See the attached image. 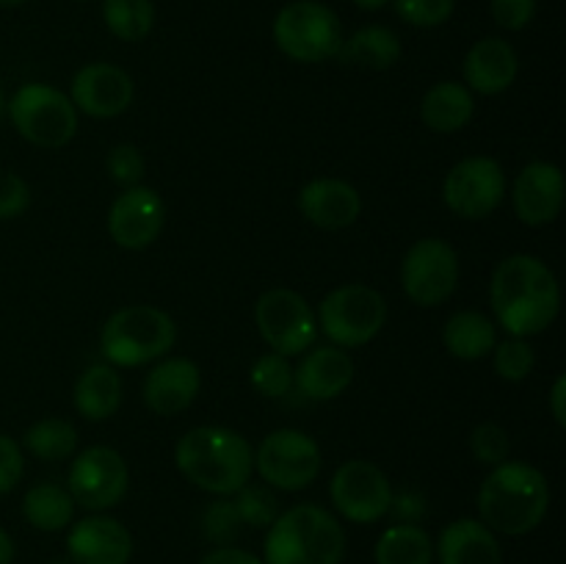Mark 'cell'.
Returning <instances> with one entry per match:
<instances>
[{
	"mask_svg": "<svg viewBox=\"0 0 566 564\" xmlns=\"http://www.w3.org/2000/svg\"><path fill=\"white\" fill-rule=\"evenodd\" d=\"M470 451H473L475 462L495 468V464L506 462L509 459L512 442H509V435L503 426L481 424V426H475L473 435H470Z\"/></svg>",
	"mask_w": 566,
	"mask_h": 564,
	"instance_id": "cell-37",
	"label": "cell"
},
{
	"mask_svg": "<svg viewBox=\"0 0 566 564\" xmlns=\"http://www.w3.org/2000/svg\"><path fill=\"white\" fill-rule=\"evenodd\" d=\"M22 473H25V459L20 442L9 435H0V495L14 490Z\"/></svg>",
	"mask_w": 566,
	"mask_h": 564,
	"instance_id": "cell-41",
	"label": "cell"
},
{
	"mask_svg": "<svg viewBox=\"0 0 566 564\" xmlns=\"http://www.w3.org/2000/svg\"><path fill=\"white\" fill-rule=\"evenodd\" d=\"M130 487V470L125 457L111 446H88L72 459L66 490L75 506L88 512H105L122 503Z\"/></svg>",
	"mask_w": 566,
	"mask_h": 564,
	"instance_id": "cell-11",
	"label": "cell"
},
{
	"mask_svg": "<svg viewBox=\"0 0 566 564\" xmlns=\"http://www.w3.org/2000/svg\"><path fill=\"white\" fill-rule=\"evenodd\" d=\"M490 304L501 330L512 337H531L558 318L562 288L542 258L509 254L492 271Z\"/></svg>",
	"mask_w": 566,
	"mask_h": 564,
	"instance_id": "cell-1",
	"label": "cell"
},
{
	"mask_svg": "<svg viewBox=\"0 0 566 564\" xmlns=\"http://www.w3.org/2000/svg\"><path fill=\"white\" fill-rule=\"evenodd\" d=\"M72 564H127L133 556V536L125 523L108 514H88L77 520L66 536Z\"/></svg>",
	"mask_w": 566,
	"mask_h": 564,
	"instance_id": "cell-18",
	"label": "cell"
},
{
	"mask_svg": "<svg viewBox=\"0 0 566 564\" xmlns=\"http://www.w3.org/2000/svg\"><path fill=\"white\" fill-rule=\"evenodd\" d=\"M177 326L166 310L153 304H127L111 313L99 332V352L114 368H138L169 354Z\"/></svg>",
	"mask_w": 566,
	"mask_h": 564,
	"instance_id": "cell-5",
	"label": "cell"
},
{
	"mask_svg": "<svg viewBox=\"0 0 566 564\" xmlns=\"http://www.w3.org/2000/svg\"><path fill=\"white\" fill-rule=\"evenodd\" d=\"M6 103H9V100H6L3 88H0V119H3V114H6Z\"/></svg>",
	"mask_w": 566,
	"mask_h": 564,
	"instance_id": "cell-48",
	"label": "cell"
},
{
	"mask_svg": "<svg viewBox=\"0 0 566 564\" xmlns=\"http://www.w3.org/2000/svg\"><path fill=\"white\" fill-rule=\"evenodd\" d=\"M440 564H503L497 534L481 520L462 518L448 523L437 540Z\"/></svg>",
	"mask_w": 566,
	"mask_h": 564,
	"instance_id": "cell-23",
	"label": "cell"
},
{
	"mask_svg": "<svg viewBox=\"0 0 566 564\" xmlns=\"http://www.w3.org/2000/svg\"><path fill=\"white\" fill-rule=\"evenodd\" d=\"M22 514H25L28 525L36 531L53 534V531L72 525L75 518V501H72L66 487L44 481V484H33L22 498Z\"/></svg>",
	"mask_w": 566,
	"mask_h": 564,
	"instance_id": "cell-28",
	"label": "cell"
},
{
	"mask_svg": "<svg viewBox=\"0 0 566 564\" xmlns=\"http://www.w3.org/2000/svg\"><path fill=\"white\" fill-rule=\"evenodd\" d=\"M403 48L401 39L392 28L387 25H363L352 33L348 39H343V48L337 53V59L343 64L363 66V70L385 72L390 66L398 64Z\"/></svg>",
	"mask_w": 566,
	"mask_h": 564,
	"instance_id": "cell-26",
	"label": "cell"
},
{
	"mask_svg": "<svg viewBox=\"0 0 566 564\" xmlns=\"http://www.w3.org/2000/svg\"><path fill=\"white\" fill-rule=\"evenodd\" d=\"M31 205V188L17 171L0 169V221L22 216Z\"/></svg>",
	"mask_w": 566,
	"mask_h": 564,
	"instance_id": "cell-39",
	"label": "cell"
},
{
	"mask_svg": "<svg viewBox=\"0 0 566 564\" xmlns=\"http://www.w3.org/2000/svg\"><path fill=\"white\" fill-rule=\"evenodd\" d=\"M475 114V97L464 83L440 81L423 94L420 116L434 133H459L470 125Z\"/></svg>",
	"mask_w": 566,
	"mask_h": 564,
	"instance_id": "cell-25",
	"label": "cell"
},
{
	"mask_svg": "<svg viewBox=\"0 0 566 564\" xmlns=\"http://www.w3.org/2000/svg\"><path fill=\"white\" fill-rule=\"evenodd\" d=\"M254 321H258V332L271 352L282 354V357H293V354H304L313 348L315 337H318V321H315V310L310 307L307 299L302 293L291 291V288H271L254 304Z\"/></svg>",
	"mask_w": 566,
	"mask_h": 564,
	"instance_id": "cell-10",
	"label": "cell"
},
{
	"mask_svg": "<svg viewBox=\"0 0 566 564\" xmlns=\"http://www.w3.org/2000/svg\"><path fill=\"white\" fill-rule=\"evenodd\" d=\"M346 531L318 503L280 512L263 542V564H343Z\"/></svg>",
	"mask_w": 566,
	"mask_h": 564,
	"instance_id": "cell-4",
	"label": "cell"
},
{
	"mask_svg": "<svg viewBox=\"0 0 566 564\" xmlns=\"http://www.w3.org/2000/svg\"><path fill=\"white\" fill-rule=\"evenodd\" d=\"M396 14L412 28H440L457 11V0H390Z\"/></svg>",
	"mask_w": 566,
	"mask_h": 564,
	"instance_id": "cell-36",
	"label": "cell"
},
{
	"mask_svg": "<svg viewBox=\"0 0 566 564\" xmlns=\"http://www.w3.org/2000/svg\"><path fill=\"white\" fill-rule=\"evenodd\" d=\"M352 379L354 359L346 348L337 346L307 348L298 368H293V387H298V393L310 401H332L346 393Z\"/></svg>",
	"mask_w": 566,
	"mask_h": 564,
	"instance_id": "cell-22",
	"label": "cell"
},
{
	"mask_svg": "<svg viewBox=\"0 0 566 564\" xmlns=\"http://www.w3.org/2000/svg\"><path fill=\"white\" fill-rule=\"evenodd\" d=\"M492 359H495V374L506 382L528 379L536 365V354L528 337H509V341L495 343Z\"/></svg>",
	"mask_w": 566,
	"mask_h": 564,
	"instance_id": "cell-33",
	"label": "cell"
},
{
	"mask_svg": "<svg viewBox=\"0 0 566 564\" xmlns=\"http://www.w3.org/2000/svg\"><path fill=\"white\" fill-rule=\"evenodd\" d=\"M329 495L340 518L368 525L390 514L392 484L379 464L368 459H348L332 476Z\"/></svg>",
	"mask_w": 566,
	"mask_h": 564,
	"instance_id": "cell-14",
	"label": "cell"
},
{
	"mask_svg": "<svg viewBox=\"0 0 566 564\" xmlns=\"http://www.w3.org/2000/svg\"><path fill=\"white\" fill-rule=\"evenodd\" d=\"M520 72V55L512 42L501 36H484L468 50L462 64L464 86L473 94L495 97L512 88Z\"/></svg>",
	"mask_w": 566,
	"mask_h": 564,
	"instance_id": "cell-21",
	"label": "cell"
},
{
	"mask_svg": "<svg viewBox=\"0 0 566 564\" xmlns=\"http://www.w3.org/2000/svg\"><path fill=\"white\" fill-rule=\"evenodd\" d=\"M122 396H125V387H122V376L114 365L97 363L88 365L75 382V390H72V404H75L77 412L86 420H108L111 415L119 412Z\"/></svg>",
	"mask_w": 566,
	"mask_h": 564,
	"instance_id": "cell-24",
	"label": "cell"
},
{
	"mask_svg": "<svg viewBox=\"0 0 566 564\" xmlns=\"http://www.w3.org/2000/svg\"><path fill=\"white\" fill-rule=\"evenodd\" d=\"M14 556H17L14 540H11L9 531L0 525V564H14Z\"/></svg>",
	"mask_w": 566,
	"mask_h": 564,
	"instance_id": "cell-45",
	"label": "cell"
},
{
	"mask_svg": "<svg viewBox=\"0 0 566 564\" xmlns=\"http://www.w3.org/2000/svg\"><path fill=\"white\" fill-rule=\"evenodd\" d=\"M166 224V205L160 194L149 186L125 188L108 210V232L116 247L147 249L155 243Z\"/></svg>",
	"mask_w": 566,
	"mask_h": 564,
	"instance_id": "cell-16",
	"label": "cell"
},
{
	"mask_svg": "<svg viewBox=\"0 0 566 564\" xmlns=\"http://www.w3.org/2000/svg\"><path fill=\"white\" fill-rule=\"evenodd\" d=\"M77 3H83V0H77Z\"/></svg>",
	"mask_w": 566,
	"mask_h": 564,
	"instance_id": "cell-49",
	"label": "cell"
},
{
	"mask_svg": "<svg viewBox=\"0 0 566 564\" xmlns=\"http://www.w3.org/2000/svg\"><path fill=\"white\" fill-rule=\"evenodd\" d=\"M232 503H235L241 523L249 525V529H269L280 518V503H276V495L269 487L243 484L235 492Z\"/></svg>",
	"mask_w": 566,
	"mask_h": 564,
	"instance_id": "cell-32",
	"label": "cell"
},
{
	"mask_svg": "<svg viewBox=\"0 0 566 564\" xmlns=\"http://www.w3.org/2000/svg\"><path fill=\"white\" fill-rule=\"evenodd\" d=\"M442 343H446L448 354L464 359V363L484 359L490 357L497 343V324L479 310H462L448 318L446 330H442Z\"/></svg>",
	"mask_w": 566,
	"mask_h": 564,
	"instance_id": "cell-27",
	"label": "cell"
},
{
	"mask_svg": "<svg viewBox=\"0 0 566 564\" xmlns=\"http://www.w3.org/2000/svg\"><path fill=\"white\" fill-rule=\"evenodd\" d=\"M374 558L376 564H431L434 542L418 523H396L379 536Z\"/></svg>",
	"mask_w": 566,
	"mask_h": 564,
	"instance_id": "cell-29",
	"label": "cell"
},
{
	"mask_svg": "<svg viewBox=\"0 0 566 564\" xmlns=\"http://www.w3.org/2000/svg\"><path fill=\"white\" fill-rule=\"evenodd\" d=\"M241 529H243V523H241V518H238V509L230 498H219V501H213L205 506L202 534H205V540L213 542L216 547L235 545Z\"/></svg>",
	"mask_w": 566,
	"mask_h": 564,
	"instance_id": "cell-35",
	"label": "cell"
},
{
	"mask_svg": "<svg viewBox=\"0 0 566 564\" xmlns=\"http://www.w3.org/2000/svg\"><path fill=\"white\" fill-rule=\"evenodd\" d=\"M318 332L337 348H359L374 341L387 321V302L376 288L348 282L335 288L318 304Z\"/></svg>",
	"mask_w": 566,
	"mask_h": 564,
	"instance_id": "cell-7",
	"label": "cell"
},
{
	"mask_svg": "<svg viewBox=\"0 0 566 564\" xmlns=\"http://www.w3.org/2000/svg\"><path fill=\"white\" fill-rule=\"evenodd\" d=\"M254 468L269 487L285 492L307 490L324 468L321 446L298 429H276L263 437L254 453Z\"/></svg>",
	"mask_w": 566,
	"mask_h": 564,
	"instance_id": "cell-9",
	"label": "cell"
},
{
	"mask_svg": "<svg viewBox=\"0 0 566 564\" xmlns=\"http://www.w3.org/2000/svg\"><path fill=\"white\" fill-rule=\"evenodd\" d=\"M202 374L199 365L188 357H169L153 365L144 379V404L155 415H180L197 401Z\"/></svg>",
	"mask_w": 566,
	"mask_h": 564,
	"instance_id": "cell-19",
	"label": "cell"
},
{
	"mask_svg": "<svg viewBox=\"0 0 566 564\" xmlns=\"http://www.w3.org/2000/svg\"><path fill=\"white\" fill-rule=\"evenodd\" d=\"M175 464L193 487L216 498H230L254 473V448L227 426L188 429L175 446Z\"/></svg>",
	"mask_w": 566,
	"mask_h": 564,
	"instance_id": "cell-2",
	"label": "cell"
},
{
	"mask_svg": "<svg viewBox=\"0 0 566 564\" xmlns=\"http://www.w3.org/2000/svg\"><path fill=\"white\" fill-rule=\"evenodd\" d=\"M298 210L321 230H346L363 213V197L340 177H318L298 191Z\"/></svg>",
	"mask_w": 566,
	"mask_h": 564,
	"instance_id": "cell-20",
	"label": "cell"
},
{
	"mask_svg": "<svg viewBox=\"0 0 566 564\" xmlns=\"http://www.w3.org/2000/svg\"><path fill=\"white\" fill-rule=\"evenodd\" d=\"M274 44L293 61L321 64L337 59L343 48V22L321 0H293L282 6L271 25Z\"/></svg>",
	"mask_w": 566,
	"mask_h": 564,
	"instance_id": "cell-6",
	"label": "cell"
},
{
	"mask_svg": "<svg viewBox=\"0 0 566 564\" xmlns=\"http://www.w3.org/2000/svg\"><path fill=\"white\" fill-rule=\"evenodd\" d=\"M352 3L363 11H381L385 6H390V0H352Z\"/></svg>",
	"mask_w": 566,
	"mask_h": 564,
	"instance_id": "cell-46",
	"label": "cell"
},
{
	"mask_svg": "<svg viewBox=\"0 0 566 564\" xmlns=\"http://www.w3.org/2000/svg\"><path fill=\"white\" fill-rule=\"evenodd\" d=\"M11 125L25 142L42 149H59L77 133V111L72 100L48 83H25L6 103Z\"/></svg>",
	"mask_w": 566,
	"mask_h": 564,
	"instance_id": "cell-8",
	"label": "cell"
},
{
	"mask_svg": "<svg viewBox=\"0 0 566 564\" xmlns=\"http://www.w3.org/2000/svg\"><path fill=\"white\" fill-rule=\"evenodd\" d=\"M492 20L503 28V31H523L534 22L536 17V0H490Z\"/></svg>",
	"mask_w": 566,
	"mask_h": 564,
	"instance_id": "cell-40",
	"label": "cell"
},
{
	"mask_svg": "<svg viewBox=\"0 0 566 564\" xmlns=\"http://www.w3.org/2000/svg\"><path fill=\"white\" fill-rule=\"evenodd\" d=\"M133 94H136L133 77L122 66L94 61L75 72L66 97L81 114L94 116V119H114L130 108Z\"/></svg>",
	"mask_w": 566,
	"mask_h": 564,
	"instance_id": "cell-15",
	"label": "cell"
},
{
	"mask_svg": "<svg viewBox=\"0 0 566 564\" xmlns=\"http://www.w3.org/2000/svg\"><path fill=\"white\" fill-rule=\"evenodd\" d=\"M566 199L564 171L551 160H534L517 175L512 186L514 213L523 224L545 227L562 216Z\"/></svg>",
	"mask_w": 566,
	"mask_h": 564,
	"instance_id": "cell-17",
	"label": "cell"
},
{
	"mask_svg": "<svg viewBox=\"0 0 566 564\" xmlns=\"http://www.w3.org/2000/svg\"><path fill=\"white\" fill-rule=\"evenodd\" d=\"M199 564H263V558H258L254 553L243 551V547L224 545V547H213L210 553H205L202 562Z\"/></svg>",
	"mask_w": 566,
	"mask_h": 564,
	"instance_id": "cell-43",
	"label": "cell"
},
{
	"mask_svg": "<svg viewBox=\"0 0 566 564\" xmlns=\"http://www.w3.org/2000/svg\"><path fill=\"white\" fill-rule=\"evenodd\" d=\"M22 446L42 462H61L77 451V431L64 418H44L25 431Z\"/></svg>",
	"mask_w": 566,
	"mask_h": 564,
	"instance_id": "cell-30",
	"label": "cell"
},
{
	"mask_svg": "<svg viewBox=\"0 0 566 564\" xmlns=\"http://www.w3.org/2000/svg\"><path fill=\"white\" fill-rule=\"evenodd\" d=\"M551 412L558 429H566V374H558L551 387Z\"/></svg>",
	"mask_w": 566,
	"mask_h": 564,
	"instance_id": "cell-44",
	"label": "cell"
},
{
	"mask_svg": "<svg viewBox=\"0 0 566 564\" xmlns=\"http://www.w3.org/2000/svg\"><path fill=\"white\" fill-rule=\"evenodd\" d=\"M442 199L448 210L468 221L486 219L506 199V175L503 166L490 155L462 158L442 182Z\"/></svg>",
	"mask_w": 566,
	"mask_h": 564,
	"instance_id": "cell-13",
	"label": "cell"
},
{
	"mask_svg": "<svg viewBox=\"0 0 566 564\" xmlns=\"http://www.w3.org/2000/svg\"><path fill=\"white\" fill-rule=\"evenodd\" d=\"M551 509V484L528 462L506 459L479 487L481 523L495 534L525 536L539 529Z\"/></svg>",
	"mask_w": 566,
	"mask_h": 564,
	"instance_id": "cell-3",
	"label": "cell"
},
{
	"mask_svg": "<svg viewBox=\"0 0 566 564\" xmlns=\"http://www.w3.org/2000/svg\"><path fill=\"white\" fill-rule=\"evenodd\" d=\"M390 512L398 523H420V518L426 514V498L420 492H401L396 495L392 492V503H390Z\"/></svg>",
	"mask_w": 566,
	"mask_h": 564,
	"instance_id": "cell-42",
	"label": "cell"
},
{
	"mask_svg": "<svg viewBox=\"0 0 566 564\" xmlns=\"http://www.w3.org/2000/svg\"><path fill=\"white\" fill-rule=\"evenodd\" d=\"M105 169H108L111 180L122 188L142 186V177L147 164H144V155L136 144H116L111 147L108 158H105Z\"/></svg>",
	"mask_w": 566,
	"mask_h": 564,
	"instance_id": "cell-38",
	"label": "cell"
},
{
	"mask_svg": "<svg viewBox=\"0 0 566 564\" xmlns=\"http://www.w3.org/2000/svg\"><path fill=\"white\" fill-rule=\"evenodd\" d=\"M22 3H28V0H0V9H17Z\"/></svg>",
	"mask_w": 566,
	"mask_h": 564,
	"instance_id": "cell-47",
	"label": "cell"
},
{
	"mask_svg": "<svg viewBox=\"0 0 566 564\" xmlns=\"http://www.w3.org/2000/svg\"><path fill=\"white\" fill-rule=\"evenodd\" d=\"M103 22L122 42H142L153 33V0H103Z\"/></svg>",
	"mask_w": 566,
	"mask_h": 564,
	"instance_id": "cell-31",
	"label": "cell"
},
{
	"mask_svg": "<svg viewBox=\"0 0 566 564\" xmlns=\"http://www.w3.org/2000/svg\"><path fill=\"white\" fill-rule=\"evenodd\" d=\"M249 379H252V385L269 398H282L293 390L291 363H287V357H282V354L276 352L263 354V357L252 365V370H249Z\"/></svg>",
	"mask_w": 566,
	"mask_h": 564,
	"instance_id": "cell-34",
	"label": "cell"
},
{
	"mask_svg": "<svg viewBox=\"0 0 566 564\" xmlns=\"http://www.w3.org/2000/svg\"><path fill=\"white\" fill-rule=\"evenodd\" d=\"M403 293L418 307H440L457 293L459 254L442 238H420L401 263Z\"/></svg>",
	"mask_w": 566,
	"mask_h": 564,
	"instance_id": "cell-12",
	"label": "cell"
}]
</instances>
